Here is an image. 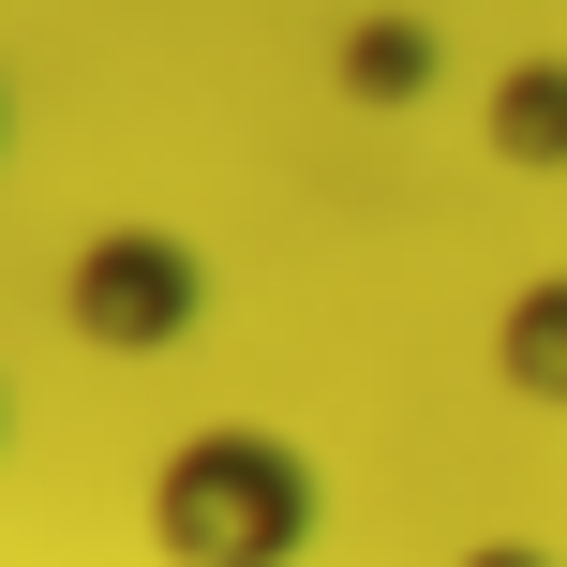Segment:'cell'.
I'll return each mask as SVG.
<instances>
[{"label": "cell", "mask_w": 567, "mask_h": 567, "mask_svg": "<svg viewBox=\"0 0 567 567\" xmlns=\"http://www.w3.org/2000/svg\"><path fill=\"white\" fill-rule=\"evenodd\" d=\"M313 523H329L313 463L284 433H255V419H209V433H179L150 463V553L165 567H299Z\"/></svg>", "instance_id": "6da1fadb"}, {"label": "cell", "mask_w": 567, "mask_h": 567, "mask_svg": "<svg viewBox=\"0 0 567 567\" xmlns=\"http://www.w3.org/2000/svg\"><path fill=\"white\" fill-rule=\"evenodd\" d=\"M493 373H508L523 403H567V269H538L508 313H493Z\"/></svg>", "instance_id": "277c9868"}, {"label": "cell", "mask_w": 567, "mask_h": 567, "mask_svg": "<svg viewBox=\"0 0 567 567\" xmlns=\"http://www.w3.org/2000/svg\"><path fill=\"white\" fill-rule=\"evenodd\" d=\"M478 135H493V165L553 179V165H567V60H508L493 105H478Z\"/></svg>", "instance_id": "3957f363"}, {"label": "cell", "mask_w": 567, "mask_h": 567, "mask_svg": "<svg viewBox=\"0 0 567 567\" xmlns=\"http://www.w3.org/2000/svg\"><path fill=\"white\" fill-rule=\"evenodd\" d=\"M60 313H75V343H105V359H165L209 313V255L179 225H90V255L60 269Z\"/></svg>", "instance_id": "7a4b0ae2"}, {"label": "cell", "mask_w": 567, "mask_h": 567, "mask_svg": "<svg viewBox=\"0 0 567 567\" xmlns=\"http://www.w3.org/2000/svg\"><path fill=\"white\" fill-rule=\"evenodd\" d=\"M463 567H553L538 538H478V553H463Z\"/></svg>", "instance_id": "8992f818"}, {"label": "cell", "mask_w": 567, "mask_h": 567, "mask_svg": "<svg viewBox=\"0 0 567 567\" xmlns=\"http://www.w3.org/2000/svg\"><path fill=\"white\" fill-rule=\"evenodd\" d=\"M343 90H359V105H419L433 90V30L419 16H359L343 30Z\"/></svg>", "instance_id": "5b68a950"}]
</instances>
